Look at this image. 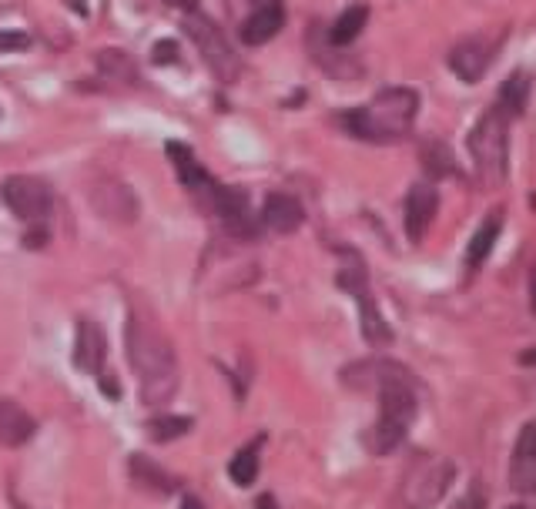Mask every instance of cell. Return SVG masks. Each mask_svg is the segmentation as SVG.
<instances>
[{
  "label": "cell",
  "mask_w": 536,
  "mask_h": 509,
  "mask_svg": "<svg viewBox=\"0 0 536 509\" xmlns=\"http://www.w3.org/2000/svg\"><path fill=\"white\" fill-rule=\"evenodd\" d=\"M128 359L138 376L141 402L145 406H165L175 399L178 389V359L171 342L161 335L155 325L131 315L128 322Z\"/></svg>",
  "instance_id": "obj_1"
},
{
  "label": "cell",
  "mask_w": 536,
  "mask_h": 509,
  "mask_svg": "<svg viewBox=\"0 0 536 509\" xmlns=\"http://www.w3.org/2000/svg\"><path fill=\"white\" fill-rule=\"evenodd\" d=\"M419 111V94L413 88H386L362 108L342 111L339 121L349 134L372 144H389L406 138Z\"/></svg>",
  "instance_id": "obj_2"
},
{
  "label": "cell",
  "mask_w": 536,
  "mask_h": 509,
  "mask_svg": "<svg viewBox=\"0 0 536 509\" xmlns=\"http://www.w3.org/2000/svg\"><path fill=\"white\" fill-rule=\"evenodd\" d=\"M416 422V392L409 389L406 372H392L389 379L379 382V419L369 429L366 446L376 456L396 453L406 432Z\"/></svg>",
  "instance_id": "obj_3"
},
{
  "label": "cell",
  "mask_w": 536,
  "mask_h": 509,
  "mask_svg": "<svg viewBox=\"0 0 536 509\" xmlns=\"http://www.w3.org/2000/svg\"><path fill=\"white\" fill-rule=\"evenodd\" d=\"M506 114L500 108H490L480 114V121L469 131V158L480 175V185L500 188L510 168V128H506Z\"/></svg>",
  "instance_id": "obj_4"
},
{
  "label": "cell",
  "mask_w": 536,
  "mask_h": 509,
  "mask_svg": "<svg viewBox=\"0 0 536 509\" xmlns=\"http://www.w3.org/2000/svg\"><path fill=\"white\" fill-rule=\"evenodd\" d=\"M181 27H185V34L191 37V41H195L201 57H205L208 71H212L218 81H222V84H235L238 78H242V57H238L235 47L225 41V34L218 31L215 21H208L205 14L195 11V14H185Z\"/></svg>",
  "instance_id": "obj_5"
},
{
  "label": "cell",
  "mask_w": 536,
  "mask_h": 509,
  "mask_svg": "<svg viewBox=\"0 0 536 509\" xmlns=\"http://www.w3.org/2000/svg\"><path fill=\"white\" fill-rule=\"evenodd\" d=\"M0 201L7 205L11 215H17L21 222L41 225L51 218L54 211V191L44 178L34 175H11L0 185Z\"/></svg>",
  "instance_id": "obj_6"
},
{
  "label": "cell",
  "mask_w": 536,
  "mask_h": 509,
  "mask_svg": "<svg viewBox=\"0 0 536 509\" xmlns=\"http://www.w3.org/2000/svg\"><path fill=\"white\" fill-rule=\"evenodd\" d=\"M91 208L114 225H131L138 218V195L118 178H94L88 185Z\"/></svg>",
  "instance_id": "obj_7"
},
{
  "label": "cell",
  "mask_w": 536,
  "mask_h": 509,
  "mask_svg": "<svg viewBox=\"0 0 536 509\" xmlns=\"http://www.w3.org/2000/svg\"><path fill=\"white\" fill-rule=\"evenodd\" d=\"M339 285L346 288L349 295H356L359 319H362V335H366L372 345H389L392 342V329L386 325V319H382V312L376 309V299L369 295L366 272H362V268H346V272H339Z\"/></svg>",
  "instance_id": "obj_8"
},
{
  "label": "cell",
  "mask_w": 536,
  "mask_h": 509,
  "mask_svg": "<svg viewBox=\"0 0 536 509\" xmlns=\"http://www.w3.org/2000/svg\"><path fill=\"white\" fill-rule=\"evenodd\" d=\"M496 51H500V41H493V37H466V41H459L453 51H449V71H453L459 81L476 84L490 71Z\"/></svg>",
  "instance_id": "obj_9"
},
{
  "label": "cell",
  "mask_w": 536,
  "mask_h": 509,
  "mask_svg": "<svg viewBox=\"0 0 536 509\" xmlns=\"http://www.w3.org/2000/svg\"><path fill=\"white\" fill-rule=\"evenodd\" d=\"M165 151H168L171 165H175V171H178L181 185H185V188L191 191V195H195L198 205H201V208L212 205L218 181H215L212 175H208L205 168H201V161L195 158V151H191L188 144H181V141H168V144H165Z\"/></svg>",
  "instance_id": "obj_10"
},
{
  "label": "cell",
  "mask_w": 536,
  "mask_h": 509,
  "mask_svg": "<svg viewBox=\"0 0 536 509\" xmlns=\"http://www.w3.org/2000/svg\"><path fill=\"white\" fill-rule=\"evenodd\" d=\"M208 211H215L222 218V225L238 238H255V218H252V205H248V195L242 188L232 185H218L215 198Z\"/></svg>",
  "instance_id": "obj_11"
},
{
  "label": "cell",
  "mask_w": 536,
  "mask_h": 509,
  "mask_svg": "<svg viewBox=\"0 0 536 509\" xmlns=\"http://www.w3.org/2000/svg\"><path fill=\"white\" fill-rule=\"evenodd\" d=\"M104 359H108V339H104V329L98 322L81 319L78 335H74V366H78V372H88V376H101Z\"/></svg>",
  "instance_id": "obj_12"
},
{
  "label": "cell",
  "mask_w": 536,
  "mask_h": 509,
  "mask_svg": "<svg viewBox=\"0 0 536 509\" xmlns=\"http://www.w3.org/2000/svg\"><path fill=\"white\" fill-rule=\"evenodd\" d=\"M439 211V195L429 181H419V185L409 188L406 195V235L409 242H423L429 225H433Z\"/></svg>",
  "instance_id": "obj_13"
},
{
  "label": "cell",
  "mask_w": 536,
  "mask_h": 509,
  "mask_svg": "<svg viewBox=\"0 0 536 509\" xmlns=\"http://www.w3.org/2000/svg\"><path fill=\"white\" fill-rule=\"evenodd\" d=\"M453 483V466L449 463H429L423 469H416L413 479H409L406 499L413 509H426L433 506L439 496L446 493V486Z\"/></svg>",
  "instance_id": "obj_14"
},
{
  "label": "cell",
  "mask_w": 536,
  "mask_h": 509,
  "mask_svg": "<svg viewBox=\"0 0 536 509\" xmlns=\"http://www.w3.org/2000/svg\"><path fill=\"white\" fill-rule=\"evenodd\" d=\"M510 483L520 493H533L536 489V422L523 426L520 439H516L513 449V463H510Z\"/></svg>",
  "instance_id": "obj_15"
},
{
  "label": "cell",
  "mask_w": 536,
  "mask_h": 509,
  "mask_svg": "<svg viewBox=\"0 0 536 509\" xmlns=\"http://www.w3.org/2000/svg\"><path fill=\"white\" fill-rule=\"evenodd\" d=\"M282 27H285V4L282 0H268V4L255 7V11L248 14V21L242 24V41L258 47V44L272 41Z\"/></svg>",
  "instance_id": "obj_16"
},
{
  "label": "cell",
  "mask_w": 536,
  "mask_h": 509,
  "mask_svg": "<svg viewBox=\"0 0 536 509\" xmlns=\"http://www.w3.org/2000/svg\"><path fill=\"white\" fill-rule=\"evenodd\" d=\"M305 222V211L292 195H268L262 208V225L272 228L275 235H292L299 232Z\"/></svg>",
  "instance_id": "obj_17"
},
{
  "label": "cell",
  "mask_w": 536,
  "mask_h": 509,
  "mask_svg": "<svg viewBox=\"0 0 536 509\" xmlns=\"http://www.w3.org/2000/svg\"><path fill=\"white\" fill-rule=\"evenodd\" d=\"M37 432V422L11 399H0V446L17 449Z\"/></svg>",
  "instance_id": "obj_18"
},
{
  "label": "cell",
  "mask_w": 536,
  "mask_h": 509,
  "mask_svg": "<svg viewBox=\"0 0 536 509\" xmlns=\"http://www.w3.org/2000/svg\"><path fill=\"white\" fill-rule=\"evenodd\" d=\"M128 466H131V479H134V483H138L141 489H148V493L168 496V493H175V489L181 486L178 476H171L168 469H161L158 463H151V459L141 456V453H134V456L128 459Z\"/></svg>",
  "instance_id": "obj_19"
},
{
  "label": "cell",
  "mask_w": 536,
  "mask_h": 509,
  "mask_svg": "<svg viewBox=\"0 0 536 509\" xmlns=\"http://www.w3.org/2000/svg\"><path fill=\"white\" fill-rule=\"evenodd\" d=\"M500 228H503V211H493V215H486L480 228H476V235L469 238V248H466V265L469 268H480L486 258H490L496 238H500Z\"/></svg>",
  "instance_id": "obj_20"
},
{
  "label": "cell",
  "mask_w": 536,
  "mask_h": 509,
  "mask_svg": "<svg viewBox=\"0 0 536 509\" xmlns=\"http://www.w3.org/2000/svg\"><path fill=\"white\" fill-rule=\"evenodd\" d=\"M369 21V4H352L339 14V21L329 27V44L332 47H349L362 34Z\"/></svg>",
  "instance_id": "obj_21"
},
{
  "label": "cell",
  "mask_w": 536,
  "mask_h": 509,
  "mask_svg": "<svg viewBox=\"0 0 536 509\" xmlns=\"http://www.w3.org/2000/svg\"><path fill=\"white\" fill-rule=\"evenodd\" d=\"M530 88H533V78L526 71H516L510 74V78L503 81V88H500V108L506 118H516V114H523L526 111V101H530Z\"/></svg>",
  "instance_id": "obj_22"
},
{
  "label": "cell",
  "mask_w": 536,
  "mask_h": 509,
  "mask_svg": "<svg viewBox=\"0 0 536 509\" xmlns=\"http://www.w3.org/2000/svg\"><path fill=\"white\" fill-rule=\"evenodd\" d=\"M98 74L111 84H134L138 81V67H134L131 54H124V51H101L98 54Z\"/></svg>",
  "instance_id": "obj_23"
},
{
  "label": "cell",
  "mask_w": 536,
  "mask_h": 509,
  "mask_svg": "<svg viewBox=\"0 0 536 509\" xmlns=\"http://www.w3.org/2000/svg\"><path fill=\"white\" fill-rule=\"evenodd\" d=\"M228 476H232L235 486H252L255 476H258V443L238 449L232 456V463H228Z\"/></svg>",
  "instance_id": "obj_24"
},
{
  "label": "cell",
  "mask_w": 536,
  "mask_h": 509,
  "mask_svg": "<svg viewBox=\"0 0 536 509\" xmlns=\"http://www.w3.org/2000/svg\"><path fill=\"white\" fill-rule=\"evenodd\" d=\"M145 429L155 443H175L178 436H185L191 429V419L188 416H151Z\"/></svg>",
  "instance_id": "obj_25"
},
{
  "label": "cell",
  "mask_w": 536,
  "mask_h": 509,
  "mask_svg": "<svg viewBox=\"0 0 536 509\" xmlns=\"http://www.w3.org/2000/svg\"><path fill=\"white\" fill-rule=\"evenodd\" d=\"M423 165L429 168V175H436V178H443V175H453L456 165H453V158H449V148L446 144H426L423 148Z\"/></svg>",
  "instance_id": "obj_26"
},
{
  "label": "cell",
  "mask_w": 536,
  "mask_h": 509,
  "mask_svg": "<svg viewBox=\"0 0 536 509\" xmlns=\"http://www.w3.org/2000/svg\"><path fill=\"white\" fill-rule=\"evenodd\" d=\"M31 47V34L24 31H0V54H17Z\"/></svg>",
  "instance_id": "obj_27"
},
{
  "label": "cell",
  "mask_w": 536,
  "mask_h": 509,
  "mask_svg": "<svg viewBox=\"0 0 536 509\" xmlns=\"http://www.w3.org/2000/svg\"><path fill=\"white\" fill-rule=\"evenodd\" d=\"M151 61H155V64H175L178 61V44L175 41H158L155 51H151Z\"/></svg>",
  "instance_id": "obj_28"
},
{
  "label": "cell",
  "mask_w": 536,
  "mask_h": 509,
  "mask_svg": "<svg viewBox=\"0 0 536 509\" xmlns=\"http://www.w3.org/2000/svg\"><path fill=\"white\" fill-rule=\"evenodd\" d=\"M483 506H486V493H483V486L476 483V486L463 496V503H459L456 509H483Z\"/></svg>",
  "instance_id": "obj_29"
},
{
  "label": "cell",
  "mask_w": 536,
  "mask_h": 509,
  "mask_svg": "<svg viewBox=\"0 0 536 509\" xmlns=\"http://www.w3.org/2000/svg\"><path fill=\"white\" fill-rule=\"evenodd\" d=\"M168 7H178V11H185V14H195V11H201L198 7V0H165Z\"/></svg>",
  "instance_id": "obj_30"
},
{
  "label": "cell",
  "mask_w": 536,
  "mask_h": 509,
  "mask_svg": "<svg viewBox=\"0 0 536 509\" xmlns=\"http://www.w3.org/2000/svg\"><path fill=\"white\" fill-rule=\"evenodd\" d=\"M44 242H47V232H44L41 225H37V232H31V235L24 238V245H27V248H37V245H44Z\"/></svg>",
  "instance_id": "obj_31"
},
{
  "label": "cell",
  "mask_w": 536,
  "mask_h": 509,
  "mask_svg": "<svg viewBox=\"0 0 536 509\" xmlns=\"http://www.w3.org/2000/svg\"><path fill=\"white\" fill-rule=\"evenodd\" d=\"M101 392L108 399H118L121 396V389H118V379H101Z\"/></svg>",
  "instance_id": "obj_32"
},
{
  "label": "cell",
  "mask_w": 536,
  "mask_h": 509,
  "mask_svg": "<svg viewBox=\"0 0 536 509\" xmlns=\"http://www.w3.org/2000/svg\"><path fill=\"white\" fill-rule=\"evenodd\" d=\"M520 366H526V369H533V366H536V345H533V349L520 352Z\"/></svg>",
  "instance_id": "obj_33"
},
{
  "label": "cell",
  "mask_w": 536,
  "mask_h": 509,
  "mask_svg": "<svg viewBox=\"0 0 536 509\" xmlns=\"http://www.w3.org/2000/svg\"><path fill=\"white\" fill-rule=\"evenodd\" d=\"M255 509H279V503H275V496H268V493H262V496H258V503H255Z\"/></svg>",
  "instance_id": "obj_34"
},
{
  "label": "cell",
  "mask_w": 536,
  "mask_h": 509,
  "mask_svg": "<svg viewBox=\"0 0 536 509\" xmlns=\"http://www.w3.org/2000/svg\"><path fill=\"white\" fill-rule=\"evenodd\" d=\"M181 509H205V503H201L198 496H185L181 499Z\"/></svg>",
  "instance_id": "obj_35"
},
{
  "label": "cell",
  "mask_w": 536,
  "mask_h": 509,
  "mask_svg": "<svg viewBox=\"0 0 536 509\" xmlns=\"http://www.w3.org/2000/svg\"><path fill=\"white\" fill-rule=\"evenodd\" d=\"M530 305H533V315H536V272L530 275Z\"/></svg>",
  "instance_id": "obj_36"
},
{
  "label": "cell",
  "mask_w": 536,
  "mask_h": 509,
  "mask_svg": "<svg viewBox=\"0 0 536 509\" xmlns=\"http://www.w3.org/2000/svg\"><path fill=\"white\" fill-rule=\"evenodd\" d=\"M510 509H526V506H510Z\"/></svg>",
  "instance_id": "obj_37"
}]
</instances>
